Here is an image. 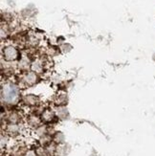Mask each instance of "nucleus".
Instances as JSON below:
<instances>
[{"label":"nucleus","mask_w":155,"mask_h":156,"mask_svg":"<svg viewBox=\"0 0 155 156\" xmlns=\"http://www.w3.org/2000/svg\"><path fill=\"white\" fill-rule=\"evenodd\" d=\"M2 98L7 103H12L17 98V89L12 84L5 85L2 89Z\"/></svg>","instance_id":"1"},{"label":"nucleus","mask_w":155,"mask_h":156,"mask_svg":"<svg viewBox=\"0 0 155 156\" xmlns=\"http://www.w3.org/2000/svg\"><path fill=\"white\" fill-rule=\"evenodd\" d=\"M4 57L7 60H13L17 58V51L16 48L9 46L4 50Z\"/></svg>","instance_id":"2"}]
</instances>
